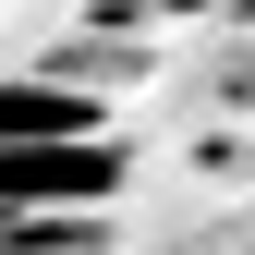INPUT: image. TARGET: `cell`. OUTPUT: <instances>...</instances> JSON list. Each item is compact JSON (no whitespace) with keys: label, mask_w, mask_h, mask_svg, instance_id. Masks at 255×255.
Returning a JSON list of instances; mask_svg holds the SVG:
<instances>
[{"label":"cell","mask_w":255,"mask_h":255,"mask_svg":"<svg viewBox=\"0 0 255 255\" xmlns=\"http://www.w3.org/2000/svg\"><path fill=\"white\" fill-rule=\"evenodd\" d=\"M110 182H122L110 134H98V146H24V158H0V219H49V207H85V195H110Z\"/></svg>","instance_id":"obj_1"},{"label":"cell","mask_w":255,"mask_h":255,"mask_svg":"<svg viewBox=\"0 0 255 255\" xmlns=\"http://www.w3.org/2000/svg\"><path fill=\"white\" fill-rule=\"evenodd\" d=\"M24 146H98V98H73V85H0V158Z\"/></svg>","instance_id":"obj_2"},{"label":"cell","mask_w":255,"mask_h":255,"mask_svg":"<svg viewBox=\"0 0 255 255\" xmlns=\"http://www.w3.org/2000/svg\"><path fill=\"white\" fill-rule=\"evenodd\" d=\"M12 255H85V231H37V243H12Z\"/></svg>","instance_id":"obj_3"}]
</instances>
